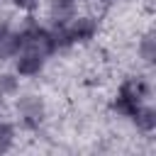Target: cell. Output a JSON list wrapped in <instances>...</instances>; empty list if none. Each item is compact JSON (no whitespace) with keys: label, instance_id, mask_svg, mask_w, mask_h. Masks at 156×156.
Here are the masks:
<instances>
[{"label":"cell","instance_id":"6da1fadb","mask_svg":"<svg viewBox=\"0 0 156 156\" xmlns=\"http://www.w3.org/2000/svg\"><path fill=\"white\" fill-rule=\"evenodd\" d=\"M149 95H151V83L144 76H129L119 83L112 98V112L129 119L144 102H149Z\"/></svg>","mask_w":156,"mask_h":156},{"label":"cell","instance_id":"7a4b0ae2","mask_svg":"<svg viewBox=\"0 0 156 156\" xmlns=\"http://www.w3.org/2000/svg\"><path fill=\"white\" fill-rule=\"evenodd\" d=\"M17 115L20 124L27 132H37L46 119V102L41 100V95H22L17 100Z\"/></svg>","mask_w":156,"mask_h":156},{"label":"cell","instance_id":"3957f363","mask_svg":"<svg viewBox=\"0 0 156 156\" xmlns=\"http://www.w3.org/2000/svg\"><path fill=\"white\" fill-rule=\"evenodd\" d=\"M46 61H49V56L41 54L39 49H22L15 56V73L22 78H34L46 68Z\"/></svg>","mask_w":156,"mask_h":156},{"label":"cell","instance_id":"277c9868","mask_svg":"<svg viewBox=\"0 0 156 156\" xmlns=\"http://www.w3.org/2000/svg\"><path fill=\"white\" fill-rule=\"evenodd\" d=\"M22 37L17 29H12L10 24L0 27V58H15L22 51Z\"/></svg>","mask_w":156,"mask_h":156},{"label":"cell","instance_id":"5b68a950","mask_svg":"<svg viewBox=\"0 0 156 156\" xmlns=\"http://www.w3.org/2000/svg\"><path fill=\"white\" fill-rule=\"evenodd\" d=\"M129 119L134 122L136 132H141V134H154V132H156V110H154L149 102H144Z\"/></svg>","mask_w":156,"mask_h":156},{"label":"cell","instance_id":"8992f818","mask_svg":"<svg viewBox=\"0 0 156 156\" xmlns=\"http://www.w3.org/2000/svg\"><path fill=\"white\" fill-rule=\"evenodd\" d=\"M136 54H139V58H141L144 63H154V58H156V39H154L151 32H146V34L139 39Z\"/></svg>","mask_w":156,"mask_h":156},{"label":"cell","instance_id":"52a82bcc","mask_svg":"<svg viewBox=\"0 0 156 156\" xmlns=\"http://www.w3.org/2000/svg\"><path fill=\"white\" fill-rule=\"evenodd\" d=\"M15 139H17L15 124L7 122V119H0V154H7L15 146Z\"/></svg>","mask_w":156,"mask_h":156},{"label":"cell","instance_id":"ba28073f","mask_svg":"<svg viewBox=\"0 0 156 156\" xmlns=\"http://www.w3.org/2000/svg\"><path fill=\"white\" fill-rule=\"evenodd\" d=\"M76 2L78 0H51L54 12H56V22H66L76 15Z\"/></svg>","mask_w":156,"mask_h":156},{"label":"cell","instance_id":"9c48e42d","mask_svg":"<svg viewBox=\"0 0 156 156\" xmlns=\"http://www.w3.org/2000/svg\"><path fill=\"white\" fill-rule=\"evenodd\" d=\"M20 76L17 73H0V95H17Z\"/></svg>","mask_w":156,"mask_h":156},{"label":"cell","instance_id":"30bf717a","mask_svg":"<svg viewBox=\"0 0 156 156\" xmlns=\"http://www.w3.org/2000/svg\"><path fill=\"white\" fill-rule=\"evenodd\" d=\"M10 2H12V7H17L20 12H27V15H32L41 5V0H10Z\"/></svg>","mask_w":156,"mask_h":156},{"label":"cell","instance_id":"8fae6325","mask_svg":"<svg viewBox=\"0 0 156 156\" xmlns=\"http://www.w3.org/2000/svg\"><path fill=\"white\" fill-rule=\"evenodd\" d=\"M102 2H115V0H102Z\"/></svg>","mask_w":156,"mask_h":156}]
</instances>
